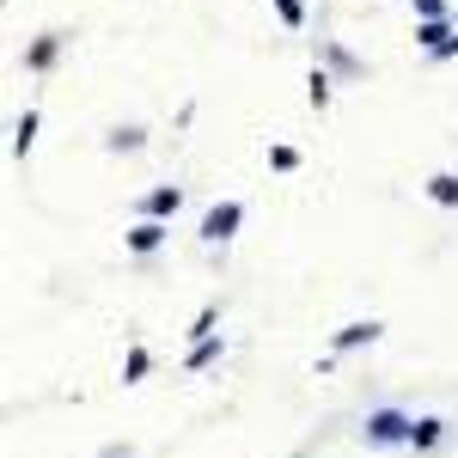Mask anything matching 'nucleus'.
Masks as SVG:
<instances>
[{
	"label": "nucleus",
	"mask_w": 458,
	"mask_h": 458,
	"mask_svg": "<svg viewBox=\"0 0 458 458\" xmlns=\"http://www.w3.org/2000/svg\"><path fill=\"white\" fill-rule=\"evenodd\" d=\"M360 343H379V324L367 318V324H343L336 330V349H360Z\"/></svg>",
	"instance_id": "nucleus-6"
},
{
	"label": "nucleus",
	"mask_w": 458,
	"mask_h": 458,
	"mask_svg": "<svg viewBox=\"0 0 458 458\" xmlns=\"http://www.w3.org/2000/svg\"><path fill=\"white\" fill-rule=\"evenodd\" d=\"M123 245L135 250V257H147V250H159V245H165V220H135V226L123 233Z\"/></svg>",
	"instance_id": "nucleus-3"
},
{
	"label": "nucleus",
	"mask_w": 458,
	"mask_h": 458,
	"mask_svg": "<svg viewBox=\"0 0 458 458\" xmlns=\"http://www.w3.org/2000/svg\"><path fill=\"white\" fill-rule=\"evenodd\" d=\"M269 165H276V172H293V165H300V153H293V147H269Z\"/></svg>",
	"instance_id": "nucleus-14"
},
{
	"label": "nucleus",
	"mask_w": 458,
	"mask_h": 458,
	"mask_svg": "<svg viewBox=\"0 0 458 458\" xmlns=\"http://www.w3.org/2000/svg\"><path fill=\"white\" fill-rule=\"evenodd\" d=\"M177 202H183V190H177V183H159V190H147V220H172L177 214Z\"/></svg>",
	"instance_id": "nucleus-4"
},
{
	"label": "nucleus",
	"mask_w": 458,
	"mask_h": 458,
	"mask_svg": "<svg viewBox=\"0 0 458 458\" xmlns=\"http://www.w3.org/2000/svg\"><path fill=\"white\" fill-rule=\"evenodd\" d=\"M428 196H434L440 208H458V177L453 172H434V177H428Z\"/></svg>",
	"instance_id": "nucleus-7"
},
{
	"label": "nucleus",
	"mask_w": 458,
	"mask_h": 458,
	"mask_svg": "<svg viewBox=\"0 0 458 458\" xmlns=\"http://www.w3.org/2000/svg\"><path fill=\"white\" fill-rule=\"evenodd\" d=\"M416 19H440V0H416Z\"/></svg>",
	"instance_id": "nucleus-17"
},
{
	"label": "nucleus",
	"mask_w": 458,
	"mask_h": 458,
	"mask_svg": "<svg viewBox=\"0 0 458 458\" xmlns=\"http://www.w3.org/2000/svg\"><path fill=\"white\" fill-rule=\"evenodd\" d=\"M37 147V110H25V116H19V123H13V153H19V159H25V153H31Z\"/></svg>",
	"instance_id": "nucleus-8"
},
{
	"label": "nucleus",
	"mask_w": 458,
	"mask_h": 458,
	"mask_svg": "<svg viewBox=\"0 0 458 458\" xmlns=\"http://www.w3.org/2000/svg\"><path fill=\"white\" fill-rule=\"evenodd\" d=\"M276 13H282L287 31H300V25H306V0H276Z\"/></svg>",
	"instance_id": "nucleus-11"
},
{
	"label": "nucleus",
	"mask_w": 458,
	"mask_h": 458,
	"mask_svg": "<svg viewBox=\"0 0 458 458\" xmlns=\"http://www.w3.org/2000/svg\"><path fill=\"white\" fill-rule=\"evenodd\" d=\"M410 440H416V416H397V410L367 416V446H410Z\"/></svg>",
	"instance_id": "nucleus-1"
},
{
	"label": "nucleus",
	"mask_w": 458,
	"mask_h": 458,
	"mask_svg": "<svg viewBox=\"0 0 458 458\" xmlns=\"http://www.w3.org/2000/svg\"><path fill=\"white\" fill-rule=\"evenodd\" d=\"M440 434H446V422H434V416H416V440H410V446H440Z\"/></svg>",
	"instance_id": "nucleus-9"
},
{
	"label": "nucleus",
	"mask_w": 458,
	"mask_h": 458,
	"mask_svg": "<svg viewBox=\"0 0 458 458\" xmlns=\"http://www.w3.org/2000/svg\"><path fill=\"white\" fill-rule=\"evenodd\" d=\"M416 43H422L428 55H440V49L453 43V25H446V19H422V25H416Z\"/></svg>",
	"instance_id": "nucleus-5"
},
{
	"label": "nucleus",
	"mask_w": 458,
	"mask_h": 458,
	"mask_svg": "<svg viewBox=\"0 0 458 458\" xmlns=\"http://www.w3.org/2000/svg\"><path fill=\"white\" fill-rule=\"evenodd\" d=\"M55 62V37H37L31 43V68H49Z\"/></svg>",
	"instance_id": "nucleus-13"
},
{
	"label": "nucleus",
	"mask_w": 458,
	"mask_h": 458,
	"mask_svg": "<svg viewBox=\"0 0 458 458\" xmlns=\"http://www.w3.org/2000/svg\"><path fill=\"white\" fill-rule=\"evenodd\" d=\"M110 147H116V153H123V147L135 153V147H141V129H116V135H110Z\"/></svg>",
	"instance_id": "nucleus-16"
},
{
	"label": "nucleus",
	"mask_w": 458,
	"mask_h": 458,
	"mask_svg": "<svg viewBox=\"0 0 458 458\" xmlns=\"http://www.w3.org/2000/svg\"><path fill=\"white\" fill-rule=\"evenodd\" d=\"M147 373V349H129V367H123V379H129V386H135V379H141Z\"/></svg>",
	"instance_id": "nucleus-15"
},
{
	"label": "nucleus",
	"mask_w": 458,
	"mask_h": 458,
	"mask_svg": "<svg viewBox=\"0 0 458 458\" xmlns=\"http://www.w3.org/2000/svg\"><path fill=\"white\" fill-rule=\"evenodd\" d=\"M214 354H220V336H202V343H196V349H190V367H208Z\"/></svg>",
	"instance_id": "nucleus-12"
},
{
	"label": "nucleus",
	"mask_w": 458,
	"mask_h": 458,
	"mask_svg": "<svg viewBox=\"0 0 458 458\" xmlns=\"http://www.w3.org/2000/svg\"><path fill=\"white\" fill-rule=\"evenodd\" d=\"M306 98H312V110L330 105V73H318V68H312V80H306Z\"/></svg>",
	"instance_id": "nucleus-10"
},
{
	"label": "nucleus",
	"mask_w": 458,
	"mask_h": 458,
	"mask_svg": "<svg viewBox=\"0 0 458 458\" xmlns=\"http://www.w3.org/2000/svg\"><path fill=\"white\" fill-rule=\"evenodd\" d=\"M239 220H245V202H214V208L202 214V239H208V245L233 239V233H239Z\"/></svg>",
	"instance_id": "nucleus-2"
}]
</instances>
